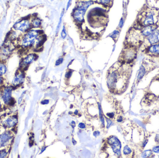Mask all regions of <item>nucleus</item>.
<instances>
[{
	"label": "nucleus",
	"mask_w": 159,
	"mask_h": 158,
	"mask_svg": "<svg viewBox=\"0 0 159 158\" xmlns=\"http://www.w3.org/2000/svg\"><path fill=\"white\" fill-rule=\"evenodd\" d=\"M145 73V68L143 65H141L140 67L139 72L138 76V80H140L143 77Z\"/></svg>",
	"instance_id": "nucleus-18"
},
{
	"label": "nucleus",
	"mask_w": 159,
	"mask_h": 158,
	"mask_svg": "<svg viewBox=\"0 0 159 158\" xmlns=\"http://www.w3.org/2000/svg\"><path fill=\"white\" fill-rule=\"evenodd\" d=\"M156 25L155 24L154 25L143 26L140 31L142 36L147 37L151 32H153L154 30H156Z\"/></svg>",
	"instance_id": "nucleus-13"
},
{
	"label": "nucleus",
	"mask_w": 159,
	"mask_h": 158,
	"mask_svg": "<svg viewBox=\"0 0 159 158\" xmlns=\"http://www.w3.org/2000/svg\"><path fill=\"white\" fill-rule=\"evenodd\" d=\"M10 1H13L14 0H10Z\"/></svg>",
	"instance_id": "nucleus-40"
},
{
	"label": "nucleus",
	"mask_w": 159,
	"mask_h": 158,
	"mask_svg": "<svg viewBox=\"0 0 159 158\" xmlns=\"http://www.w3.org/2000/svg\"><path fill=\"white\" fill-rule=\"evenodd\" d=\"M72 1V0H69V1H68L67 5V10H68L69 7H70Z\"/></svg>",
	"instance_id": "nucleus-30"
},
{
	"label": "nucleus",
	"mask_w": 159,
	"mask_h": 158,
	"mask_svg": "<svg viewBox=\"0 0 159 158\" xmlns=\"http://www.w3.org/2000/svg\"><path fill=\"white\" fill-rule=\"evenodd\" d=\"M108 143L113 150V152L117 155L120 154L121 144L119 140L116 137H112L108 140Z\"/></svg>",
	"instance_id": "nucleus-9"
},
{
	"label": "nucleus",
	"mask_w": 159,
	"mask_h": 158,
	"mask_svg": "<svg viewBox=\"0 0 159 158\" xmlns=\"http://www.w3.org/2000/svg\"><path fill=\"white\" fill-rule=\"evenodd\" d=\"M13 134L11 131H5L0 134V148L7 147L11 144L13 138Z\"/></svg>",
	"instance_id": "nucleus-5"
},
{
	"label": "nucleus",
	"mask_w": 159,
	"mask_h": 158,
	"mask_svg": "<svg viewBox=\"0 0 159 158\" xmlns=\"http://www.w3.org/2000/svg\"><path fill=\"white\" fill-rule=\"evenodd\" d=\"M122 121V118L121 116H120V117L117 119V122H121Z\"/></svg>",
	"instance_id": "nucleus-36"
},
{
	"label": "nucleus",
	"mask_w": 159,
	"mask_h": 158,
	"mask_svg": "<svg viewBox=\"0 0 159 158\" xmlns=\"http://www.w3.org/2000/svg\"><path fill=\"white\" fill-rule=\"evenodd\" d=\"M153 151L156 153H159V147H154Z\"/></svg>",
	"instance_id": "nucleus-27"
},
{
	"label": "nucleus",
	"mask_w": 159,
	"mask_h": 158,
	"mask_svg": "<svg viewBox=\"0 0 159 158\" xmlns=\"http://www.w3.org/2000/svg\"><path fill=\"white\" fill-rule=\"evenodd\" d=\"M148 51L151 54L159 55V43L152 45L148 47Z\"/></svg>",
	"instance_id": "nucleus-15"
},
{
	"label": "nucleus",
	"mask_w": 159,
	"mask_h": 158,
	"mask_svg": "<svg viewBox=\"0 0 159 158\" xmlns=\"http://www.w3.org/2000/svg\"><path fill=\"white\" fill-rule=\"evenodd\" d=\"M20 32L13 29L7 35V40L14 42L15 41H18L21 35L19 34Z\"/></svg>",
	"instance_id": "nucleus-14"
},
{
	"label": "nucleus",
	"mask_w": 159,
	"mask_h": 158,
	"mask_svg": "<svg viewBox=\"0 0 159 158\" xmlns=\"http://www.w3.org/2000/svg\"><path fill=\"white\" fill-rule=\"evenodd\" d=\"M61 36L63 38H65L66 37L67 33L66 32V30H65V28L64 26H63V30H62V32H61Z\"/></svg>",
	"instance_id": "nucleus-24"
},
{
	"label": "nucleus",
	"mask_w": 159,
	"mask_h": 158,
	"mask_svg": "<svg viewBox=\"0 0 159 158\" xmlns=\"http://www.w3.org/2000/svg\"><path fill=\"white\" fill-rule=\"evenodd\" d=\"M107 128H108L109 127L110 125H111V124H112V122H111V121H110V120H109V119H108L107 118Z\"/></svg>",
	"instance_id": "nucleus-34"
},
{
	"label": "nucleus",
	"mask_w": 159,
	"mask_h": 158,
	"mask_svg": "<svg viewBox=\"0 0 159 158\" xmlns=\"http://www.w3.org/2000/svg\"><path fill=\"white\" fill-rule=\"evenodd\" d=\"M94 3V1L92 0L80 1L73 12V17L75 21L78 23L82 22L87 9Z\"/></svg>",
	"instance_id": "nucleus-2"
},
{
	"label": "nucleus",
	"mask_w": 159,
	"mask_h": 158,
	"mask_svg": "<svg viewBox=\"0 0 159 158\" xmlns=\"http://www.w3.org/2000/svg\"><path fill=\"white\" fill-rule=\"evenodd\" d=\"M99 134H100L99 132H98V131H95V132H94V136H95V137H97L99 135Z\"/></svg>",
	"instance_id": "nucleus-35"
},
{
	"label": "nucleus",
	"mask_w": 159,
	"mask_h": 158,
	"mask_svg": "<svg viewBox=\"0 0 159 158\" xmlns=\"http://www.w3.org/2000/svg\"><path fill=\"white\" fill-rule=\"evenodd\" d=\"M63 58H60V59H58V60L56 61V65H60V64H61L63 62Z\"/></svg>",
	"instance_id": "nucleus-25"
},
{
	"label": "nucleus",
	"mask_w": 159,
	"mask_h": 158,
	"mask_svg": "<svg viewBox=\"0 0 159 158\" xmlns=\"http://www.w3.org/2000/svg\"><path fill=\"white\" fill-rule=\"evenodd\" d=\"M1 107H2V104H1V101H0V109H1Z\"/></svg>",
	"instance_id": "nucleus-38"
},
{
	"label": "nucleus",
	"mask_w": 159,
	"mask_h": 158,
	"mask_svg": "<svg viewBox=\"0 0 159 158\" xmlns=\"http://www.w3.org/2000/svg\"><path fill=\"white\" fill-rule=\"evenodd\" d=\"M41 32L31 29L28 31L21 35L18 40V46L23 48H29L35 47L38 38L41 34Z\"/></svg>",
	"instance_id": "nucleus-1"
},
{
	"label": "nucleus",
	"mask_w": 159,
	"mask_h": 158,
	"mask_svg": "<svg viewBox=\"0 0 159 158\" xmlns=\"http://www.w3.org/2000/svg\"><path fill=\"white\" fill-rule=\"evenodd\" d=\"M131 149L129 148L128 146L125 147L123 149V153L125 155H128L130 154L131 153Z\"/></svg>",
	"instance_id": "nucleus-23"
},
{
	"label": "nucleus",
	"mask_w": 159,
	"mask_h": 158,
	"mask_svg": "<svg viewBox=\"0 0 159 158\" xmlns=\"http://www.w3.org/2000/svg\"><path fill=\"white\" fill-rule=\"evenodd\" d=\"M1 128H0V134H1Z\"/></svg>",
	"instance_id": "nucleus-39"
},
{
	"label": "nucleus",
	"mask_w": 159,
	"mask_h": 158,
	"mask_svg": "<svg viewBox=\"0 0 159 158\" xmlns=\"http://www.w3.org/2000/svg\"><path fill=\"white\" fill-rule=\"evenodd\" d=\"M18 122V117L16 115H13L7 117L3 122V127L4 128L10 129L14 128Z\"/></svg>",
	"instance_id": "nucleus-7"
},
{
	"label": "nucleus",
	"mask_w": 159,
	"mask_h": 158,
	"mask_svg": "<svg viewBox=\"0 0 159 158\" xmlns=\"http://www.w3.org/2000/svg\"><path fill=\"white\" fill-rule=\"evenodd\" d=\"M41 20L37 17H34L31 20L32 28H40V26L41 25Z\"/></svg>",
	"instance_id": "nucleus-16"
},
{
	"label": "nucleus",
	"mask_w": 159,
	"mask_h": 158,
	"mask_svg": "<svg viewBox=\"0 0 159 158\" xmlns=\"http://www.w3.org/2000/svg\"><path fill=\"white\" fill-rule=\"evenodd\" d=\"M13 29L21 33H25L32 29L30 18H25L20 20L13 26Z\"/></svg>",
	"instance_id": "nucleus-3"
},
{
	"label": "nucleus",
	"mask_w": 159,
	"mask_h": 158,
	"mask_svg": "<svg viewBox=\"0 0 159 158\" xmlns=\"http://www.w3.org/2000/svg\"><path fill=\"white\" fill-rule=\"evenodd\" d=\"M12 86H6L1 90V99L5 105H8L11 104L12 102Z\"/></svg>",
	"instance_id": "nucleus-6"
},
{
	"label": "nucleus",
	"mask_w": 159,
	"mask_h": 158,
	"mask_svg": "<svg viewBox=\"0 0 159 158\" xmlns=\"http://www.w3.org/2000/svg\"><path fill=\"white\" fill-rule=\"evenodd\" d=\"M112 1V0H98V3L104 6H109Z\"/></svg>",
	"instance_id": "nucleus-20"
},
{
	"label": "nucleus",
	"mask_w": 159,
	"mask_h": 158,
	"mask_svg": "<svg viewBox=\"0 0 159 158\" xmlns=\"http://www.w3.org/2000/svg\"><path fill=\"white\" fill-rule=\"evenodd\" d=\"M72 74V71H69V72H67L66 74L65 77L67 78H70V77H71Z\"/></svg>",
	"instance_id": "nucleus-26"
},
{
	"label": "nucleus",
	"mask_w": 159,
	"mask_h": 158,
	"mask_svg": "<svg viewBox=\"0 0 159 158\" xmlns=\"http://www.w3.org/2000/svg\"><path fill=\"white\" fill-rule=\"evenodd\" d=\"M136 55V50L132 47H129L125 49L123 53V58L126 61H132L135 59Z\"/></svg>",
	"instance_id": "nucleus-10"
},
{
	"label": "nucleus",
	"mask_w": 159,
	"mask_h": 158,
	"mask_svg": "<svg viewBox=\"0 0 159 158\" xmlns=\"http://www.w3.org/2000/svg\"><path fill=\"white\" fill-rule=\"evenodd\" d=\"M49 103V100H44L41 101V103L42 104H47Z\"/></svg>",
	"instance_id": "nucleus-33"
},
{
	"label": "nucleus",
	"mask_w": 159,
	"mask_h": 158,
	"mask_svg": "<svg viewBox=\"0 0 159 158\" xmlns=\"http://www.w3.org/2000/svg\"><path fill=\"white\" fill-rule=\"evenodd\" d=\"M85 125L83 123H80L79 124V127L81 128H85Z\"/></svg>",
	"instance_id": "nucleus-32"
},
{
	"label": "nucleus",
	"mask_w": 159,
	"mask_h": 158,
	"mask_svg": "<svg viewBox=\"0 0 159 158\" xmlns=\"http://www.w3.org/2000/svg\"><path fill=\"white\" fill-rule=\"evenodd\" d=\"M23 94H22V95H21L20 97L19 98V99H18V104H20L21 103V102H22V98H23Z\"/></svg>",
	"instance_id": "nucleus-31"
},
{
	"label": "nucleus",
	"mask_w": 159,
	"mask_h": 158,
	"mask_svg": "<svg viewBox=\"0 0 159 158\" xmlns=\"http://www.w3.org/2000/svg\"><path fill=\"white\" fill-rule=\"evenodd\" d=\"M152 154V151L150 150H146L142 153V157L143 158H147V157H149Z\"/></svg>",
	"instance_id": "nucleus-21"
},
{
	"label": "nucleus",
	"mask_w": 159,
	"mask_h": 158,
	"mask_svg": "<svg viewBox=\"0 0 159 158\" xmlns=\"http://www.w3.org/2000/svg\"><path fill=\"white\" fill-rule=\"evenodd\" d=\"M119 31L118 30H115L110 35V37H111L113 39H116L118 37V35H119Z\"/></svg>",
	"instance_id": "nucleus-22"
},
{
	"label": "nucleus",
	"mask_w": 159,
	"mask_h": 158,
	"mask_svg": "<svg viewBox=\"0 0 159 158\" xmlns=\"http://www.w3.org/2000/svg\"><path fill=\"white\" fill-rule=\"evenodd\" d=\"M155 16H156L155 12L152 10L144 12L141 14V19L140 21V24H141L142 27L155 25Z\"/></svg>",
	"instance_id": "nucleus-4"
},
{
	"label": "nucleus",
	"mask_w": 159,
	"mask_h": 158,
	"mask_svg": "<svg viewBox=\"0 0 159 158\" xmlns=\"http://www.w3.org/2000/svg\"><path fill=\"white\" fill-rule=\"evenodd\" d=\"M3 84V78L2 76L0 75V87Z\"/></svg>",
	"instance_id": "nucleus-29"
},
{
	"label": "nucleus",
	"mask_w": 159,
	"mask_h": 158,
	"mask_svg": "<svg viewBox=\"0 0 159 158\" xmlns=\"http://www.w3.org/2000/svg\"><path fill=\"white\" fill-rule=\"evenodd\" d=\"M159 30L156 29L146 38L150 44L152 45L159 43Z\"/></svg>",
	"instance_id": "nucleus-12"
},
{
	"label": "nucleus",
	"mask_w": 159,
	"mask_h": 158,
	"mask_svg": "<svg viewBox=\"0 0 159 158\" xmlns=\"http://www.w3.org/2000/svg\"><path fill=\"white\" fill-rule=\"evenodd\" d=\"M25 80V75L22 70H21L16 72L12 80V85L14 87H18L23 84Z\"/></svg>",
	"instance_id": "nucleus-8"
},
{
	"label": "nucleus",
	"mask_w": 159,
	"mask_h": 158,
	"mask_svg": "<svg viewBox=\"0 0 159 158\" xmlns=\"http://www.w3.org/2000/svg\"><path fill=\"white\" fill-rule=\"evenodd\" d=\"M74 114H75V115H78V111L77 110H76V111H75V113H74Z\"/></svg>",
	"instance_id": "nucleus-37"
},
{
	"label": "nucleus",
	"mask_w": 159,
	"mask_h": 158,
	"mask_svg": "<svg viewBox=\"0 0 159 158\" xmlns=\"http://www.w3.org/2000/svg\"><path fill=\"white\" fill-rule=\"evenodd\" d=\"M36 55L34 53H30L26 55L24 58L22 59L21 63V70H23L28 67L30 63L35 60Z\"/></svg>",
	"instance_id": "nucleus-11"
},
{
	"label": "nucleus",
	"mask_w": 159,
	"mask_h": 158,
	"mask_svg": "<svg viewBox=\"0 0 159 158\" xmlns=\"http://www.w3.org/2000/svg\"><path fill=\"white\" fill-rule=\"evenodd\" d=\"M7 67L3 61L0 60V75L3 76L7 73Z\"/></svg>",
	"instance_id": "nucleus-17"
},
{
	"label": "nucleus",
	"mask_w": 159,
	"mask_h": 158,
	"mask_svg": "<svg viewBox=\"0 0 159 158\" xmlns=\"http://www.w3.org/2000/svg\"><path fill=\"white\" fill-rule=\"evenodd\" d=\"M8 152L7 149L0 150V158H5L7 157Z\"/></svg>",
	"instance_id": "nucleus-19"
},
{
	"label": "nucleus",
	"mask_w": 159,
	"mask_h": 158,
	"mask_svg": "<svg viewBox=\"0 0 159 158\" xmlns=\"http://www.w3.org/2000/svg\"><path fill=\"white\" fill-rule=\"evenodd\" d=\"M123 23H124V21H123V19L122 18L120 21L119 24V28H122V27L123 25Z\"/></svg>",
	"instance_id": "nucleus-28"
}]
</instances>
